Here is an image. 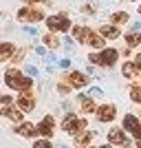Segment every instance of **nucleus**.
Segmentation results:
<instances>
[{"label": "nucleus", "instance_id": "9", "mask_svg": "<svg viewBox=\"0 0 141 148\" xmlns=\"http://www.w3.org/2000/svg\"><path fill=\"white\" fill-rule=\"evenodd\" d=\"M126 130V128H123ZM121 128H112L108 130V144H112V146H128L130 144V137L123 133Z\"/></svg>", "mask_w": 141, "mask_h": 148}, {"label": "nucleus", "instance_id": "1", "mask_svg": "<svg viewBox=\"0 0 141 148\" xmlns=\"http://www.w3.org/2000/svg\"><path fill=\"white\" fill-rule=\"evenodd\" d=\"M5 84L13 91H31L33 86V77H29V73H20L18 69H7L5 71Z\"/></svg>", "mask_w": 141, "mask_h": 148}, {"label": "nucleus", "instance_id": "22", "mask_svg": "<svg viewBox=\"0 0 141 148\" xmlns=\"http://www.w3.org/2000/svg\"><path fill=\"white\" fill-rule=\"evenodd\" d=\"M110 20L115 22V25H126V22L130 20V16H128V11H115L110 16Z\"/></svg>", "mask_w": 141, "mask_h": 148}, {"label": "nucleus", "instance_id": "6", "mask_svg": "<svg viewBox=\"0 0 141 148\" xmlns=\"http://www.w3.org/2000/svg\"><path fill=\"white\" fill-rule=\"evenodd\" d=\"M123 128L128 130L135 139H141V119L137 117V115L126 113V115H123Z\"/></svg>", "mask_w": 141, "mask_h": 148}, {"label": "nucleus", "instance_id": "18", "mask_svg": "<svg viewBox=\"0 0 141 148\" xmlns=\"http://www.w3.org/2000/svg\"><path fill=\"white\" fill-rule=\"evenodd\" d=\"M104 44H106V38L101 36V33H91L88 47H93V49H104Z\"/></svg>", "mask_w": 141, "mask_h": 148}, {"label": "nucleus", "instance_id": "30", "mask_svg": "<svg viewBox=\"0 0 141 148\" xmlns=\"http://www.w3.org/2000/svg\"><path fill=\"white\" fill-rule=\"evenodd\" d=\"M82 11H84V13H95V9L88 7V5H84V7H82Z\"/></svg>", "mask_w": 141, "mask_h": 148}, {"label": "nucleus", "instance_id": "8", "mask_svg": "<svg viewBox=\"0 0 141 148\" xmlns=\"http://www.w3.org/2000/svg\"><path fill=\"white\" fill-rule=\"evenodd\" d=\"M16 104H18L25 113H31L33 108H35V95H33L31 91H22V95L16 97Z\"/></svg>", "mask_w": 141, "mask_h": 148}, {"label": "nucleus", "instance_id": "10", "mask_svg": "<svg viewBox=\"0 0 141 148\" xmlns=\"http://www.w3.org/2000/svg\"><path fill=\"white\" fill-rule=\"evenodd\" d=\"M117 117V108H115V104H101L97 108V119L101 124H106V122H112V119Z\"/></svg>", "mask_w": 141, "mask_h": 148}, {"label": "nucleus", "instance_id": "5", "mask_svg": "<svg viewBox=\"0 0 141 148\" xmlns=\"http://www.w3.org/2000/svg\"><path fill=\"white\" fill-rule=\"evenodd\" d=\"M46 27L51 31H71V20L66 13H55V16L46 18Z\"/></svg>", "mask_w": 141, "mask_h": 148}, {"label": "nucleus", "instance_id": "16", "mask_svg": "<svg viewBox=\"0 0 141 148\" xmlns=\"http://www.w3.org/2000/svg\"><path fill=\"white\" fill-rule=\"evenodd\" d=\"M141 71L137 69L135 62H123V66H121V75L123 77H128V80H132V77H137Z\"/></svg>", "mask_w": 141, "mask_h": 148}, {"label": "nucleus", "instance_id": "27", "mask_svg": "<svg viewBox=\"0 0 141 148\" xmlns=\"http://www.w3.org/2000/svg\"><path fill=\"white\" fill-rule=\"evenodd\" d=\"M49 146H51L49 139H37L35 142V148H49Z\"/></svg>", "mask_w": 141, "mask_h": 148}, {"label": "nucleus", "instance_id": "31", "mask_svg": "<svg viewBox=\"0 0 141 148\" xmlns=\"http://www.w3.org/2000/svg\"><path fill=\"white\" fill-rule=\"evenodd\" d=\"M25 33H29V36H35L37 31H35V29H31V27H25Z\"/></svg>", "mask_w": 141, "mask_h": 148}, {"label": "nucleus", "instance_id": "14", "mask_svg": "<svg viewBox=\"0 0 141 148\" xmlns=\"http://www.w3.org/2000/svg\"><path fill=\"white\" fill-rule=\"evenodd\" d=\"M73 142H75V146H88L93 142V133L84 128V130H80V133L73 135Z\"/></svg>", "mask_w": 141, "mask_h": 148}, {"label": "nucleus", "instance_id": "19", "mask_svg": "<svg viewBox=\"0 0 141 148\" xmlns=\"http://www.w3.org/2000/svg\"><path fill=\"white\" fill-rule=\"evenodd\" d=\"M13 53H16V47L11 42H2V47H0V60H11Z\"/></svg>", "mask_w": 141, "mask_h": 148}, {"label": "nucleus", "instance_id": "24", "mask_svg": "<svg viewBox=\"0 0 141 148\" xmlns=\"http://www.w3.org/2000/svg\"><path fill=\"white\" fill-rule=\"evenodd\" d=\"M130 99L135 104H141V84H132L130 86Z\"/></svg>", "mask_w": 141, "mask_h": 148}, {"label": "nucleus", "instance_id": "35", "mask_svg": "<svg viewBox=\"0 0 141 148\" xmlns=\"http://www.w3.org/2000/svg\"><path fill=\"white\" fill-rule=\"evenodd\" d=\"M139 13H141V5H139Z\"/></svg>", "mask_w": 141, "mask_h": 148}, {"label": "nucleus", "instance_id": "34", "mask_svg": "<svg viewBox=\"0 0 141 148\" xmlns=\"http://www.w3.org/2000/svg\"><path fill=\"white\" fill-rule=\"evenodd\" d=\"M137 146H139V148H141V139H137Z\"/></svg>", "mask_w": 141, "mask_h": 148}, {"label": "nucleus", "instance_id": "33", "mask_svg": "<svg viewBox=\"0 0 141 148\" xmlns=\"http://www.w3.org/2000/svg\"><path fill=\"white\" fill-rule=\"evenodd\" d=\"M135 64H137V69L141 71V56H137V58H135Z\"/></svg>", "mask_w": 141, "mask_h": 148}, {"label": "nucleus", "instance_id": "28", "mask_svg": "<svg viewBox=\"0 0 141 148\" xmlns=\"http://www.w3.org/2000/svg\"><path fill=\"white\" fill-rule=\"evenodd\" d=\"M64 42H66V44H64V47H66L68 51H73V47H75V44H73V40H71V38H66V40H64Z\"/></svg>", "mask_w": 141, "mask_h": 148}, {"label": "nucleus", "instance_id": "11", "mask_svg": "<svg viewBox=\"0 0 141 148\" xmlns=\"http://www.w3.org/2000/svg\"><path fill=\"white\" fill-rule=\"evenodd\" d=\"M37 130H40L42 137H53V133H55V119H53V115H44L42 122L37 124Z\"/></svg>", "mask_w": 141, "mask_h": 148}, {"label": "nucleus", "instance_id": "26", "mask_svg": "<svg viewBox=\"0 0 141 148\" xmlns=\"http://www.w3.org/2000/svg\"><path fill=\"white\" fill-rule=\"evenodd\" d=\"M88 95H91V97H95V99H99V97H104V91H101V88H91V91H88Z\"/></svg>", "mask_w": 141, "mask_h": 148}, {"label": "nucleus", "instance_id": "15", "mask_svg": "<svg viewBox=\"0 0 141 148\" xmlns=\"http://www.w3.org/2000/svg\"><path fill=\"white\" fill-rule=\"evenodd\" d=\"M99 33H101L104 38H108V40H115V38H119L121 31H119V27L112 22V25H101L99 27Z\"/></svg>", "mask_w": 141, "mask_h": 148}, {"label": "nucleus", "instance_id": "23", "mask_svg": "<svg viewBox=\"0 0 141 148\" xmlns=\"http://www.w3.org/2000/svg\"><path fill=\"white\" fill-rule=\"evenodd\" d=\"M126 42H128V47H139V44H141V33L130 31L128 36H126Z\"/></svg>", "mask_w": 141, "mask_h": 148}, {"label": "nucleus", "instance_id": "13", "mask_svg": "<svg viewBox=\"0 0 141 148\" xmlns=\"http://www.w3.org/2000/svg\"><path fill=\"white\" fill-rule=\"evenodd\" d=\"M71 31H73V38H75V40H77V42H84V44H88V38H91V33H93L88 27H80V25L73 27Z\"/></svg>", "mask_w": 141, "mask_h": 148}, {"label": "nucleus", "instance_id": "32", "mask_svg": "<svg viewBox=\"0 0 141 148\" xmlns=\"http://www.w3.org/2000/svg\"><path fill=\"white\" fill-rule=\"evenodd\" d=\"M60 66H62V69H68V66H71V60H62Z\"/></svg>", "mask_w": 141, "mask_h": 148}, {"label": "nucleus", "instance_id": "17", "mask_svg": "<svg viewBox=\"0 0 141 148\" xmlns=\"http://www.w3.org/2000/svg\"><path fill=\"white\" fill-rule=\"evenodd\" d=\"M77 99H80L82 113H95V102H93L95 97H91V95H80Z\"/></svg>", "mask_w": 141, "mask_h": 148}, {"label": "nucleus", "instance_id": "21", "mask_svg": "<svg viewBox=\"0 0 141 148\" xmlns=\"http://www.w3.org/2000/svg\"><path fill=\"white\" fill-rule=\"evenodd\" d=\"M11 104H13L11 95H2V99H0V113H2V117H7V113H9Z\"/></svg>", "mask_w": 141, "mask_h": 148}, {"label": "nucleus", "instance_id": "12", "mask_svg": "<svg viewBox=\"0 0 141 148\" xmlns=\"http://www.w3.org/2000/svg\"><path fill=\"white\" fill-rule=\"evenodd\" d=\"M16 133H18L20 137H37V135H40L37 126H35V124H31V122H20L18 126H16Z\"/></svg>", "mask_w": 141, "mask_h": 148}, {"label": "nucleus", "instance_id": "29", "mask_svg": "<svg viewBox=\"0 0 141 148\" xmlns=\"http://www.w3.org/2000/svg\"><path fill=\"white\" fill-rule=\"evenodd\" d=\"M27 73H29V75H35V77H37V69H35V66H27Z\"/></svg>", "mask_w": 141, "mask_h": 148}, {"label": "nucleus", "instance_id": "25", "mask_svg": "<svg viewBox=\"0 0 141 148\" xmlns=\"http://www.w3.org/2000/svg\"><path fill=\"white\" fill-rule=\"evenodd\" d=\"M11 60L16 62V64H18V62H22V60H25V49H16V53H13Z\"/></svg>", "mask_w": 141, "mask_h": 148}, {"label": "nucleus", "instance_id": "20", "mask_svg": "<svg viewBox=\"0 0 141 148\" xmlns=\"http://www.w3.org/2000/svg\"><path fill=\"white\" fill-rule=\"evenodd\" d=\"M42 42L49 47V49H60V40H57V36H55V31L53 33H46V36L42 38Z\"/></svg>", "mask_w": 141, "mask_h": 148}, {"label": "nucleus", "instance_id": "2", "mask_svg": "<svg viewBox=\"0 0 141 148\" xmlns=\"http://www.w3.org/2000/svg\"><path fill=\"white\" fill-rule=\"evenodd\" d=\"M117 60H119V51L117 49H101L99 53L88 56V62H93V64H97L101 69H112L117 64Z\"/></svg>", "mask_w": 141, "mask_h": 148}, {"label": "nucleus", "instance_id": "7", "mask_svg": "<svg viewBox=\"0 0 141 148\" xmlns=\"http://www.w3.org/2000/svg\"><path fill=\"white\" fill-rule=\"evenodd\" d=\"M62 80L68 82L73 88H84L86 84H88V77H86L82 71H68L66 75H62Z\"/></svg>", "mask_w": 141, "mask_h": 148}, {"label": "nucleus", "instance_id": "4", "mask_svg": "<svg viewBox=\"0 0 141 148\" xmlns=\"http://www.w3.org/2000/svg\"><path fill=\"white\" fill-rule=\"evenodd\" d=\"M16 18L20 22H40L44 18V11L42 9H35V7H20L18 13H16Z\"/></svg>", "mask_w": 141, "mask_h": 148}, {"label": "nucleus", "instance_id": "3", "mask_svg": "<svg viewBox=\"0 0 141 148\" xmlns=\"http://www.w3.org/2000/svg\"><path fill=\"white\" fill-rule=\"evenodd\" d=\"M88 126V119L86 117H77L75 113H68L66 117L62 119V130L66 133V135H75V133H80Z\"/></svg>", "mask_w": 141, "mask_h": 148}]
</instances>
